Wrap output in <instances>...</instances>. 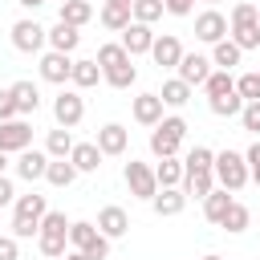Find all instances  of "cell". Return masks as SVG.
Returning <instances> with one entry per match:
<instances>
[{"mask_svg": "<svg viewBox=\"0 0 260 260\" xmlns=\"http://www.w3.org/2000/svg\"><path fill=\"white\" fill-rule=\"evenodd\" d=\"M98 69H102V81L106 85H114V89H130L134 85V77H138V69H134V57L122 49V45H102L98 49Z\"/></svg>", "mask_w": 260, "mask_h": 260, "instance_id": "cell-1", "label": "cell"}, {"mask_svg": "<svg viewBox=\"0 0 260 260\" xmlns=\"http://www.w3.org/2000/svg\"><path fill=\"white\" fill-rule=\"evenodd\" d=\"M45 211H49L45 195H37V191L16 195V203H12V236H16V240H32V236L41 232Z\"/></svg>", "mask_w": 260, "mask_h": 260, "instance_id": "cell-2", "label": "cell"}, {"mask_svg": "<svg viewBox=\"0 0 260 260\" xmlns=\"http://www.w3.org/2000/svg\"><path fill=\"white\" fill-rule=\"evenodd\" d=\"M228 41L244 53V49H260V20H256V4L252 0H240L232 8V20H228Z\"/></svg>", "mask_w": 260, "mask_h": 260, "instance_id": "cell-3", "label": "cell"}, {"mask_svg": "<svg viewBox=\"0 0 260 260\" xmlns=\"http://www.w3.org/2000/svg\"><path fill=\"white\" fill-rule=\"evenodd\" d=\"M65 244H69V219H65V211H45L41 232H37V248H41V256L61 260V256H65Z\"/></svg>", "mask_w": 260, "mask_h": 260, "instance_id": "cell-4", "label": "cell"}, {"mask_svg": "<svg viewBox=\"0 0 260 260\" xmlns=\"http://www.w3.org/2000/svg\"><path fill=\"white\" fill-rule=\"evenodd\" d=\"M211 175H215V183H219L228 195H236V191H244V183H248V162H244L240 150H219L215 162H211Z\"/></svg>", "mask_w": 260, "mask_h": 260, "instance_id": "cell-5", "label": "cell"}, {"mask_svg": "<svg viewBox=\"0 0 260 260\" xmlns=\"http://www.w3.org/2000/svg\"><path fill=\"white\" fill-rule=\"evenodd\" d=\"M183 138H187V122L179 114H171V118H162L150 130V154L154 158H171V154H179V142Z\"/></svg>", "mask_w": 260, "mask_h": 260, "instance_id": "cell-6", "label": "cell"}, {"mask_svg": "<svg viewBox=\"0 0 260 260\" xmlns=\"http://www.w3.org/2000/svg\"><path fill=\"white\" fill-rule=\"evenodd\" d=\"M69 248H73V252H85L89 260H106V256H110V240H106L89 219H73V223H69Z\"/></svg>", "mask_w": 260, "mask_h": 260, "instance_id": "cell-7", "label": "cell"}, {"mask_svg": "<svg viewBox=\"0 0 260 260\" xmlns=\"http://www.w3.org/2000/svg\"><path fill=\"white\" fill-rule=\"evenodd\" d=\"M53 118H57V126L73 130V126L85 118V98H81L77 89H61V93L53 98Z\"/></svg>", "mask_w": 260, "mask_h": 260, "instance_id": "cell-8", "label": "cell"}, {"mask_svg": "<svg viewBox=\"0 0 260 260\" xmlns=\"http://www.w3.org/2000/svg\"><path fill=\"white\" fill-rule=\"evenodd\" d=\"M126 187H130V195H134V199H154V195H158L154 167H150V162L130 158V162H126Z\"/></svg>", "mask_w": 260, "mask_h": 260, "instance_id": "cell-9", "label": "cell"}, {"mask_svg": "<svg viewBox=\"0 0 260 260\" xmlns=\"http://www.w3.org/2000/svg\"><path fill=\"white\" fill-rule=\"evenodd\" d=\"M45 24H37L32 16H24V20H16L12 24V49H20V53H41L45 49Z\"/></svg>", "mask_w": 260, "mask_h": 260, "instance_id": "cell-10", "label": "cell"}, {"mask_svg": "<svg viewBox=\"0 0 260 260\" xmlns=\"http://www.w3.org/2000/svg\"><path fill=\"white\" fill-rule=\"evenodd\" d=\"M28 142H32V126L24 118L0 122V150L4 154H20V150H28Z\"/></svg>", "mask_w": 260, "mask_h": 260, "instance_id": "cell-11", "label": "cell"}, {"mask_svg": "<svg viewBox=\"0 0 260 260\" xmlns=\"http://www.w3.org/2000/svg\"><path fill=\"white\" fill-rule=\"evenodd\" d=\"M175 69H179V81L195 89V85H203V81L211 77V57H203V53H183Z\"/></svg>", "mask_w": 260, "mask_h": 260, "instance_id": "cell-12", "label": "cell"}, {"mask_svg": "<svg viewBox=\"0 0 260 260\" xmlns=\"http://www.w3.org/2000/svg\"><path fill=\"white\" fill-rule=\"evenodd\" d=\"M195 37H199L203 45H219V41L228 37V16L215 12V8L199 12V16H195Z\"/></svg>", "mask_w": 260, "mask_h": 260, "instance_id": "cell-13", "label": "cell"}, {"mask_svg": "<svg viewBox=\"0 0 260 260\" xmlns=\"http://www.w3.org/2000/svg\"><path fill=\"white\" fill-rule=\"evenodd\" d=\"M98 150H102V158L106 154H126V146H130V130L122 126V122H106L102 130H98V142H93Z\"/></svg>", "mask_w": 260, "mask_h": 260, "instance_id": "cell-14", "label": "cell"}, {"mask_svg": "<svg viewBox=\"0 0 260 260\" xmlns=\"http://www.w3.org/2000/svg\"><path fill=\"white\" fill-rule=\"evenodd\" d=\"M93 228H98L106 240H122V236L130 232V215H126L122 207H114V203H110V207H102V211H98V223H93Z\"/></svg>", "mask_w": 260, "mask_h": 260, "instance_id": "cell-15", "label": "cell"}, {"mask_svg": "<svg viewBox=\"0 0 260 260\" xmlns=\"http://www.w3.org/2000/svg\"><path fill=\"white\" fill-rule=\"evenodd\" d=\"M130 57H138V53H150V45H154V32H150V24H138V20H130L126 28H122V41H118Z\"/></svg>", "mask_w": 260, "mask_h": 260, "instance_id": "cell-16", "label": "cell"}, {"mask_svg": "<svg viewBox=\"0 0 260 260\" xmlns=\"http://www.w3.org/2000/svg\"><path fill=\"white\" fill-rule=\"evenodd\" d=\"M150 57H154V65H158V69H175V65H179V57H183V45H179V37H175V32H162V37H154V45H150Z\"/></svg>", "mask_w": 260, "mask_h": 260, "instance_id": "cell-17", "label": "cell"}, {"mask_svg": "<svg viewBox=\"0 0 260 260\" xmlns=\"http://www.w3.org/2000/svg\"><path fill=\"white\" fill-rule=\"evenodd\" d=\"M69 73H73V61H69L65 53H53V49H49V53L41 57V77H45L49 85H65Z\"/></svg>", "mask_w": 260, "mask_h": 260, "instance_id": "cell-18", "label": "cell"}, {"mask_svg": "<svg viewBox=\"0 0 260 260\" xmlns=\"http://www.w3.org/2000/svg\"><path fill=\"white\" fill-rule=\"evenodd\" d=\"M8 93L16 102V118H28V114L41 110V89L32 81H16V85H8Z\"/></svg>", "mask_w": 260, "mask_h": 260, "instance_id": "cell-19", "label": "cell"}, {"mask_svg": "<svg viewBox=\"0 0 260 260\" xmlns=\"http://www.w3.org/2000/svg\"><path fill=\"white\" fill-rule=\"evenodd\" d=\"M162 110H167V106H162L158 93H138V98H134V122H142V126H150V130L162 122Z\"/></svg>", "mask_w": 260, "mask_h": 260, "instance_id": "cell-20", "label": "cell"}, {"mask_svg": "<svg viewBox=\"0 0 260 260\" xmlns=\"http://www.w3.org/2000/svg\"><path fill=\"white\" fill-rule=\"evenodd\" d=\"M45 167H49V154H45V150H20V154H16V175H20L24 183L45 179Z\"/></svg>", "mask_w": 260, "mask_h": 260, "instance_id": "cell-21", "label": "cell"}, {"mask_svg": "<svg viewBox=\"0 0 260 260\" xmlns=\"http://www.w3.org/2000/svg\"><path fill=\"white\" fill-rule=\"evenodd\" d=\"M45 41L53 45V53H65V57H69V53L81 45V28H73V24H61V20H57V24L45 32Z\"/></svg>", "mask_w": 260, "mask_h": 260, "instance_id": "cell-22", "label": "cell"}, {"mask_svg": "<svg viewBox=\"0 0 260 260\" xmlns=\"http://www.w3.org/2000/svg\"><path fill=\"white\" fill-rule=\"evenodd\" d=\"M179 187H183L187 199H191V195H195V199H207V195L215 191V175H211V171H187V167H183V183H179Z\"/></svg>", "mask_w": 260, "mask_h": 260, "instance_id": "cell-23", "label": "cell"}, {"mask_svg": "<svg viewBox=\"0 0 260 260\" xmlns=\"http://www.w3.org/2000/svg\"><path fill=\"white\" fill-rule=\"evenodd\" d=\"M57 20H61V24L81 28V24H89V20H93V4H89V0H61Z\"/></svg>", "mask_w": 260, "mask_h": 260, "instance_id": "cell-24", "label": "cell"}, {"mask_svg": "<svg viewBox=\"0 0 260 260\" xmlns=\"http://www.w3.org/2000/svg\"><path fill=\"white\" fill-rule=\"evenodd\" d=\"M150 207H154V215H179L187 207V195H183V187H158Z\"/></svg>", "mask_w": 260, "mask_h": 260, "instance_id": "cell-25", "label": "cell"}, {"mask_svg": "<svg viewBox=\"0 0 260 260\" xmlns=\"http://www.w3.org/2000/svg\"><path fill=\"white\" fill-rule=\"evenodd\" d=\"M69 162L77 167V175H89V171H98V167H102V150H98L93 142H73Z\"/></svg>", "mask_w": 260, "mask_h": 260, "instance_id": "cell-26", "label": "cell"}, {"mask_svg": "<svg viewBox=\"0 0 260 260\" xmlns=\"http://www.w3.org/2000/svg\"><path fill=\"white\" fill-rule=\"evenodd\" d=\"M69 81H73V89H93V85L102 81V69H98V61H73V73H69Z\"/></svg>", "mask_w": 260, "mask_h": 260, "instance_id": "cell-27", "label": "cell"}, {"mask_svg": "<svg viewBox=\"0 0 260 260\" xmlns=\"http://www.w3.org/2000/svg\"><path fill=\"white\" fill-rule=\"evenodd\" d=\"M158 98H162V106H171V110H183V106L191 102V85H183L179 77H171V81H162Z\"/></svg>", "mask_w": 260, "mask_h": 260, "instance_id": "cell-28", "label": "cell"}, {"mask_svg": "<svg viewBox=\"0 0 260 260\" xmlns=\"http://www.w3.org/2000/svg\"><path fill=\"white\" fill-rule=\"evenodd\" d=\"M154 183L158 187H179L183 183V162L171 154V158H158L154 162Z\"/></svg>", "mask_w": 260, "mask_h": 260, "instance_id": "cell-29", "label": "cell"}, {"mask_svg": "<svg viewBox=\"0 0 260 260\" xmlns=\"http://www.w3.org/2000/svg\"><path fill=\"white\" fill-rule=\"evenodd\" d=\"M77 179V167L69 162V158H49V167H45V183H53V187H69Z\"/></svg>", "mask_w": 260, "mask_h": 260, "instance_id": "cell-30", "label": "cell"}, {"mask_svg": "<svg viewBox=\"0 0 260 260\" xmlns=\"http://www.w3.org/2000/svg\"><path fill=\"white\" fill-rule=\"evenodd\" d=\"M240 57H244V53H240V49H236V45H232L228 37H223L219 45H211V65H219L223 73H232V69L240 65Z\"/></svg>", "mask_w": 260, "mask_h": 260, "instance_id": "cell-31", "label": "cell"}, {"mask_svg": "<svg viewBox=\"0 0 260 260\" xmlns=\"http://www.w3.org/2000/svg\"><path fill=\"white\" fill-rule=\"evenodd\" d=\"M69 150H73V134H69L65 126L49 130V138H45V154H49V158H69Z\"/></svg>", "mask_w": 260, "mask_h": 260, "instance_id": "cell-32", "label": "cell"}, {"mask_svg": "<svg viewBox=\"0 0 260 260\" xmlns=\"http://www.w3.org/2000/svg\"><path fill=\"white\" fill-rule=\"evenodd\" d=\"M228 207H232V195H228L223 187H215V191H211V195L203 199V215H207L211 223H219V219L228 215Z\"/></svg>", "mask_w": 260, "mask_h": 260, "instance_id": "cell-33", "label": "cell"}, {"mask_svg": "<svg viewBox=\"0 0 260 260\" xmlns=\"http://www.w3.org/2000/svg\"><path fill=\"white\" fill-rule=\"evenodd\" d=\"M98 20L110 28V32H122L134 16H130V8H118V4H102V12H98Z\"/></svg>", "mask_w": 260, "mask_h": 260, "instance_id": "cell-34", "label": "cell"}, {"mask_svg": "<svg viewBox=\"0 0 260 260\" xmlns=\"http://www.w3.org/2000/svg\"><path fill=\"white\" fill-rule=\"evenodd\" d=\"M232 89H236V77H232V73H223V69H211V77L203 81L207 102H211V98H223V93H232Z\"/></svg>", "mask_w": 260, "mask_h": 260, "instance_id": "cell-35", "label": "cell"}, {"mask_svg": "<svg viewBox=\"0 0 260 260\" xmlns=\"http://www.w3.org/2000/svg\"><path fill=\"white\" fill-rule=\"evenodd\" d=\"M207 106H211V114H215V118H240V110H244V98L232 89V93H223V98H211Z\"/></svg>", "mask_w": 260, "mask_h": 260, "instance_id": "cell-36", "label": "cell"}, {"mask_svg": "<svg viewBox=\"0 0 260 260\" xmlns=\"http://www.w3.org/2000/svg\"><path fill=\"white\" fill-rule=\"evenodd\" d=\"M248 219H252V215H248V207L232 199V207H228V215L219 219V228H223V232H232V236H240V232L248 228Z\"/></svg>", "mask_w": 260, "mask_h": 260, "instance_id": "cell-37", "label": "cell"}, {"mask_svg": "<svg viewBox=\"0 0 260 260\" xmlns=\"http://www.w3.org/2000/svg\"><path fill=\"white\" fill-rule=\"evenodd\" d=\"M211 162H215V150H211V146H191L187 158H183L187 171H211Z\"/></svg>", "mask_w": 260, "mask_h": 260, "instance_id": "cell-38", "label": "cell"}, {"mask_svg": "<svg viewBox=\"0 0 260 260\" xmlns=\"http://www.w3.org/2000/svg\"><path fill=\"white\" fill-rule=\"evenodd\" d=\"M130 16H134L138 24H154V20L162 16V0H134Z\"/></svg>", "mask_w": 260, "mask_h": 260, "instance_id": "cell-39", "label": "cell"}, {"mask_svg": "<svg viewBox=\"0 0 260 260\" xmlns=\"http://www.w3.org/2000/svg\"><path fill=\"white\" fill-rule=\"evenodd\" d=\"M236 93L244 102H260V73H240L236 77Z\"/></svg>", "mask_w": 260, "mask_h": 260, "instance_id": "cell-40", "label": "cell"}, {"mask_svg": "<svg viewBox=\"0 0 260 260\" xmlns=\"http://www.w3.org/2000/svg\"><path fill=\"white\" fill-rule=\"evenodd\" d=\"M240 122H244V130L260 134V102H244V110H240Z\"/></svg>", "mask_w": 260, "mask_h": 260, "instance_id": "cell-41", "label": "cell"}, {"mask_svg": "<svg viewBox=\"0 0 260 260\" xmlns=\"http://www.w3.org/2000/svg\"><path fill=\"white\" fill-rule=\"evenodd\" d=\"M0 260H20V240L16 236H0Z\"/></svg>", "mask_w": 260, "mask_h": 260, "instance_id": "cell-42", "label": "cell"}, {"mask_svg": "<svg viewBox=\"0 0 260 260\" xmlns=\"http://www.w3.org/2000/svg\"><path fill=\"white\" fill-rule=\"evenodd\" d=\"M162 12H171V16H191V12H195V0H162Z\"/></svg>", "mask_w": 260, "mask_h": 260, "instance_id": "cell-43", "label": "cell"}, {"mask_svg": "<svg viewBox=\"0 0 260 260\" xmlns=\"http://www.w3.org/2000/svg\"><path fill=\"white\" fill-rule=\"evenodd\" d=\"M12 118H16V102L8 89H0V122H12Z\"/></svg>", "mask_w": 260, "mask_h": 260, "instance_id": "cell-44", "label": "cell"}, {"mask_svg": "<svg viewBox=\"0 0 260 260\" xmlns=\"http://www.w3.org/2000/svg\"><path fill=\"white\" fill-rule=\"evenodd\" d=\"M8 203H16V187L8 175H0V207H8Z\"/></svg>", "mask_w": 260, "mask_h": 260, "instance_id": "cell-45", "label": "cell"}, {"mask_svg": "<svg viewBox=\"0 0 260 260\" xmlns=\"http://www.w3.org/2000/svg\"><path fill=\"white\" fill-rule=\"evenodd\" d=\"M16 4H20V8H28V12H37V8L45 4V0H16Z\"/></svg>", "mask_w": 260, "mask_h": 260, "instance_id": "cell-46", "label": "cell"}, {"mask_svg": "<svg viewBox=\"0 0 260 260\" xmlns=\"http://www.w3.org/2000/svg\"><path fill=\"white\" fill-rule=\"evenodd\" d=\"M248 179H252V183L260 187V162H252V167H248Z\"/></svg>", "mask_w": 260, "mask_h": 260, "instance_id": "cell-47", "label": "cell"}, {"mask_svg": "<svg viewBox=\"0 0 260 260\" xmlns=\"http://www.w3.org/2000/svg\"><path fill=\"white\" fill-rule=\"evenodd\" d=\"M61 260H89V256H85V252H65Z\"/></svg>", "mask_w": 260, "mask_h": 260, "instance_id": "cell-48", "label": "cell"}, {"mask_svg": "<svg viewBox=\"0 0 260 260\" xmlns=\"http://www.w3.org/2000/svg\"><path fill=\"white\" fill-rule=\"evenodd\" d=\"M106 4H118V8H134V0H106Z\"/></svg>", "mask_w": 260, "mask_h": 260, "instance_id": "cell-49", "label": "cell"}, {"mask_svg": "<svg viewBox=\"0 0 260 260\" xmlns=\"http://www.w3.org/2000/svg\"><path fill=\"white\" fill-rule=\"evenodd\" d=\"M4 167H8V154H4V150H0V175H4Z\"/></svg>", "mask_w": 260, "mask_h": 260, "instance_id": "cell-50", "label": "cell"}, {"mask_svg": "<svg viewBox=\"0 0 260 260\" xmlns=\"http://www.w3.org/2000/svg\"><path fill=\"white\" fill-rule=\"evenodd\" d=\"M203 260H223V256H203Z\"/></svg>", "mask_w": 260, "mask_h": 260, "instance_id": "cell-51", "label": "cell"}, {"mask_svg": "<svg viewBox=\"0 0 260 260\" xmlns=\"http://www.w3.org/2000/svg\"><path fill=\"white\" fill-rule=\"evenodd\" d=\"M256 20H260V4H256Z\"/></svg>", "mask_w": 260, "mask_h": 260, "instance_id": "cell-52", "label": "cell"}, {"mask_svg": "<svg viewBox=\"0 0 260 260\" xmlns=\"http://www.w3.org/2000/svg\"><path fill=\"white\" fill-rule=\"evenodd\" d=\"M207 4H219V0H207Z\"/></svg>", "mask_w": 260, "mask_h": 260, "instance_id": "cell-53", "label": "cell"}]
</instances>
